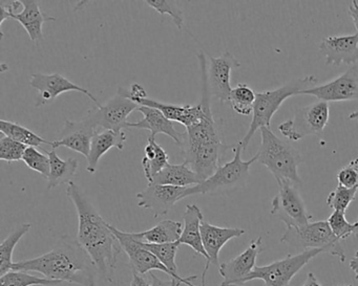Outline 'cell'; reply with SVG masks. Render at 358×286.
Wrapping results in <instances>:
<instances>
[{"instance_id": "6da1fadb", "label": "cell", "mask_w": 358, "mask_h": 286, "mask_svg": "<svg viewBox=\"0 0 358 286\" xmlns=\"http://www.w3.org/2000/svg\"><path fill=\"white\" fill-rule=\"evenodd\" d=\"M66 194L74 204L78 215L77 240L89 254L98 273L106 281H115V271L122 252L120 243L85 192L74 181L66 187Z\"/></svg>"}, {"instance_id": "7a4b0ae2", "label": "cell", "mask_w": 358, "mask_h": 286, "mask_svg": "<svg viewBox=\"0 0 358 286\" xmlns=\"http://www.w3.org/2000/svg\"><path fill=\"white\" fill-rule=\"evenodd\" d=\"M12 271H34L55 281L96 286L98 271L78 240L62 236L53 250L30 260L14 263Z\"/></svg>"}, {"instance_id": "3957f363", "label": "cell", "mask_w": 358, "mask_h": 286, "mask_svg": "<svg viewBox=\"0 0 358 286\" xmlns=\"http://www.w3.org/2000/svg\"><path fill=\"white\" fill-rule=\"evenodd\" d=\"M234 145H225L215 122L211 107L198 124L186 128L180 146L184 162L196 173L201 183L213 175L221 165L222 156Z\"/></svg>"}, {"instance_id": "277c9868", "label": "cell", "mask_w": 358, "mask_h": 286, "mask_svg": "<svg viewBox=\"0 0 358 286\" xmlns=\"http://www.w3.org/2000/svg\"><path fill=\"white\" fill-rule=\"evenodd\" d=\"M259 131L262 143L257 153V162L272 173L278 185L282 181H290L301 186L303 181L297 169L303 160L299 152L288 142L276 137L271 129L264 127Z\"/></svg>"}, {"instance_id": "5b68a950", "label": "cell", "mask_w": 358, "mask_h": 286, "mask_svg": "<svg viewBox=\"0 0 358 286\" xmlns=\"http://www.w3.org/2000/svg\"><path fill=\"white\" fill-rule=\"evenodd\" d=\"M315 76H306L303 78H295L282 86L272 91H264L255 93V106H253L252 120L242 141L238 142L243 150H246L251 139L257 130L262 128H271V120L280 106L289 98L301 95L303 91L311 89L312 85L317 83Z\"/></svg>"}, {"instance_id": "8992f818", "label": "cell", "mask_w": 358, "mask_h": 286, "mask_svg": "<svg viewBox=\"0 0 358 286\" xmlns=\"http://www.w3.org/2000/svg\"><path fill=\"white\" fill-rule=\"evenodd\" d=\"M234 158L230 162L222 165L206 181L196 186L188 188V196L198 195H226L238 191L248 183L250 177V167L257 162L255 154L249 160H242V146L234 144Z\"/></svg>"}, {"instance_id": "52a82bcc", "label": "cell", "mask_w": 358, "mask_h": 286, "mask_svg": "<svg viewBox=\"0 0 358 286\" xmlns=\"http://www.w3.org/2000/svg\"><path fill=\"white\" fill-rule=\"evenodd\" d=\"M282 243L288 244L301 250H324L327 254L337 257L341 262H345V250L341 240L335 237L329 227L328 221H311L301 227H287L280 238Z\"/></svg>"}, {"instance_id": "ba28073f", "label": "cell", "mask_w": 358, "mask_h": 286, "mask_svg": "<svg viewBox=\"0 0 358 286\" xmlns=\"http://www.w3.org/2000/svg\"><path fill=\"white\" fill-rule=\"evenodd\" d=\"M329 119V103L317 101L296 110L293 119L278 125V129L290 141H301L308 135H320L328 125Z\"/></svg>"}, {"instance_id": "9c48e42d", "label": "cell", "mask_w": 358, "mask_h": 286, "mask_svg": "<svg viewBox=\"0 0 358 286\" xmlns=\"http://www.w3.org/2000/svg\"><path fill=\"white\" fill-rule=\"evenodd\" d=\"M324 253V250H307L296 255H288L282 260L274 261L265 266H255L248 282L263 280L266 286H288L291 280L312 259Z\"/></svg>"}, {"instance_id": "30bf717a", "label": "cell", "mask_w": 358, "mask_h": 286, "mask_svg": "<svg viewBox=\"0 0 358 286\" xmlns=\"http://www.w3.org/2000/svg\"><path fill=\"white\" fill-rule=\"evenodd\" d=\"M278 188V195L272 200L270 214L280 218L287 227H301L311 223L313 216L308 212L296 186L282 181Z\"/></svg>"}, {"instance_id": "8fae6325", "label": "cell", "mask_w": 358, "mask_h": 286, "mask_svg": "<svg viewBox=\"0 0 358 286\" xmlns=\"http://www.w3.org/2000/svg\"><path fill=\"white\" fill-rule=\"evenodd\" d=\"M140 106L131 100L117 93L104 105H99L90 110L85 118L99 130H114L117 133L127 128V118Z\"/></svg>"}, {"instance_id": "7c38bea8", "label": "cell", "mask_w": 358, "mask_h": 286, "mask_svg": "<svg viewBox=\"0 0 358 286\" xmlns=\"http://www.w3.org/2000/svg\"><path fill=\"white\" fill-rule=\"evenodd\" d=\"M30 85L32 89L38 91L36 99H35L36 107L51 104L52 102L55 101L58 96L64 93H69V91H78V93L87 96L96 104V106L101 105L93 93H90L87 89L71 82L69 79L58 73L50 75L41 74V73L33 74L31 76Z\"/></svg>"}, {"instance_id": "4fadbf2b", "label": "cell", "mask_w": 358, "mask_h": 286, "mask_svg": "<svg viewBox=\"0 0 358 286\" xmlns=\"http://www.w3.org/2000/svg\"><path fill=\"white\" fill-rule=\"evenodd\" d=\"M263 252V238L259 236L253 239L248 248L228 262L219 266L220 275L223 282L217 286H244L248 282L249 276L257 266V258Z\"/></svg>"}, {"instance_id": "5bb4252c", "label": "cell", "mask_w": 358, "mask_h": 286, "mask_svg": "<svg viewBox=\"0 0 358 286\" xmlns=\"http://www.w3.org/2000/svg\"><path fill=\"white\" fill-rule=\"evenodd\" d=\"M301 95L313 96L318 101H358V66H353L334 80L303 91Z\"/></svg>"}, {"instance_id": "9a60e30c", "label": "cell", "mask_w": 358, "mask_h": 286, "mask_svg": "<svg viewBox=\"0 0 358 286\" xmlns=\"http://www.w3.org/2000/svg\"><path fill=\"white\" fill-rule=\"evenodd\" d=\"M188 188L148 183L145 190L136 195L138 206L152 211L155 218L165 216L178 202L188 197Z\"/></svg>"}, {"instance_id": "2e32d148", "label": "cell", "mask_w": 358, "mask_h": 286, "mask_svg": "<svg viewBox=\"0 0 358 286\" xmlns=\"http://www.w3.org/2000/svg\"><path fill=\"white\" fill-rule=\"evenodd\" d=\"M114 235L118 239L122 250L127 253L129 258V265L135 273L140 275H145L152 271H161L163 273L171 276V279H175L173 273L160 262L158 258L148 250L143 244L136 241L131 234L127 232L120 231V229L115 227L114 225H110Z\"/></svg>"}, {"instance_id": "e0dca14e", "label": "cell", "mask_w": 358, "mask_h": 286, "mask_svg": "<svg viewBox=\"0 0 358 286\" xmlns=\"http://www.w3.org/2000/svg\"><path fill=\"white\" fill-rule=\"evenodd\" d=\"M241 66L240 61L229 52L220 57H209L208 84L210 95L222 103H228L231 93V72Z\"/></svg>"}, {"instance_id": "ac0fdd59", "label": "cell", "mask_w": 358, "mask_h": 286, "mask_svg": "<svg viewBox=\"0 0 358 286\" xmlns=\"http://www.w3.org/2000/svg\"><path fill=\"white\" fill-rule=\"evenodd\" d=\"M98 129L87 120L83 119L80 122L64 121V127L59 133V139L52 142L53 150L59 147H66L89 158L91 151L92 140Z\"/></svg>"}, {"instance_id": "d6986e66", "label": "cell", "mask_w": 358, "mask_h": 286, "mask_svg": "<svg viewBox=\"0 0 358 286\" xmlns=\"http://www.w3.org/2000/svg\"><path fill=\"white\" fill-rule=\"evenodd\" d=\"M320 51L327 66H353L358 61V34L327 37L320 43Z\"/></svg>"}, {"instance_id": "ffe728a7", "label": "cell", "mask_w": 358, "mask_h": 286, "mask_svg": "<svg viewBox=\"0 0 358 286\" xmlns=\"http://www.w3.org/2000/svg\"><path fill=\"white\" fill-rule=\"evenodd\" d=\"M246 231L238 227H221L210 225L207 221H203L201 225L203 246L208 256L204 271H208L209 265H219V256L223 246L234 238L241 237Z\"/></svg>"}, {"instance_id": "44dd1931", "label": "cell", "mask_w": 358, "mask_h": 286, "mask_svg": "<svg viewBox=\"0 0 358 286\" xmlns=\"http://www.w3.org/2000/svg\"><path fill=\"white\" fill-rule=\"evenodd\" d=\"M138 112L143 114L144 118L139 122L127 123V128L145 129L150 131V137L156 139L157 135H165L175 141L178 146L182 145L184 139V133H179L173 126V122L160 110L156 108L146 107V106H140Z\"/></svg>"}, {"instance_id": "7402d4cb", "label": "cell", "mask_w": 358, "mask_h": 286, "mask_svg": "<svg viewBox=\"0 0 358 286\" xmlns=\"http://www.w3.org/2000/svg\"><path fill=\"white\" fill-rule=\"evenodd\" d=\"M127 137L125 131L117 133L114 130H97L92 140L91 151L87 158V172L94 173L97 170L99 160L104 154L108 153L112 148L123 150L127 144Z\"/></svg>"}, {"instance_id": "603a6c76", "label": "cell", "mask_w": 358, "mask_h": 286, "mask_svg": "<svg viewBox=\"0 0 358 286\" xmlns=\"http://www.w3.org/2000/svg\"><path fill=\"white\" fill-rule=\"evenodd\" d=\"M183 231L179 239L180 246H190L196 254H200L208 260L204 246H203L202 235H201V225L204 221V216L200 208L196 204H187L184 213Z\"/></svg>"}, {"instance_id": "cb8c5ba5", "label": "cell", "mask_w": 358, "mask_h": 286, "mask_svg": "<svg viewBox=\"0 0 358 286\" xmlns=\"http://www.w3.org/2000/svg\"><path fill=\"white\" fill-rule=\"evenodd\" d=\"M22 3L24 9L20 13L13 15L12 20L22 24L33 43H38L43 39V27L45 22H55L56 20L43 13L39 8L38 1L22 0Z\"/></svg>"}, {"instance_id": "d4e9b609", "label": "cell", "mask_w": 358, "mask_h": 286, "mask_svg": "<svg viewBox=\"0 0 358 286\" xmlns=\"http://www.w3.org/2000/svg\"><path fill=\"white\" fill-rule=\"evenodd\" d=\"M182 231L183 225L181 223L165 219L148 231L129 234L140 243L162 244L179 241Z\"/></svg>"}, {"instance_id": "484cf974", "label": "cell", "mask_w": 358, "mask_h": 286, "mask_svg": "<svg viewBox=\"0 0 358 286\" xmlns=\"http://www.w3.org/2000/svg\"><path fill=\"white\" fill-rule=\"evenodd\" d=\"M155 185L171 186V187L188 188L201 183L192 169L185 162L180 165H167L152 179Z\"/></svg>"}, {"instance_id": "4316f807", "label": "cell", "mask_w": 358, "mask_h": 286, "mask_svg": "<svg viewBox=\"0 0 358 286\" xmlns=\"http://www.w3.org/2000/svg\"><path fill=\"white\" fill-rule=\"evenodd\" d=\"M45 152L50 156V162H51V172L48 179V189L52 190L64 183L69 185L71 181H73V177L76 175L77 169L79 167L78 160L73 158L62 160L56 153L55 150Z\"/></svg>"}, {"instance_id": "83f0119b", "label": "cell", "mask_w": 358, "mask_h": 286, "mask_svg": "<svg viewBox=\"0 0 358 286\" xmlns=\"http://www.w3.org/2000/svg\"><path fill=\"white\" fill-rule=\"evenodd\" d=\"M144 153L145 156L142 158L144 176L148 183H152L154 177L169 165V156L152 137H148Z\"/></svg>"}, {"instance_id": "f1b7e54d", "label": "cell", "mask_w": 358, "mask_h": 286, "mask_svg": "<svg viewBox=\"0 0 358 286\" xmlns=\"http://www.w3.org/2000/svg\"><path fill=\"white\" fill-rule=\"evenodd\" d=\"M0 131L6 137H11L28 147L43 148V145L51 146V142L45 141V139L18 123L1 120Z\"/></svg>"}, {"instance_id": "f546056e", "label": "cell", "mask_w": 358, "mask_h": 286, "mask_svg": "<svg viewBox=\"0 0 358 286\" xmlns=\"http://www.w3.org/2000/svg\"><path fill=\"white\" fill-rule=\"evenodd\" d=\"M31 223H22L16 227L0 244V275L3 276L12 271L13 266V253L16 246L22 237L30 231Z\"/></svg>"}, {"instance_id": "4dcf8cb0", "label": "cell", "mask_w": 358, "mask_h": 286, "mask_svg": "<svg viewBox=\"0 0 358 286\" xmlns=\"http://www.w3.org/2000/svg\"><path fill=\"white\" fill-rule=\"evenodd\" d=\"M255 98L257 95L248 84L238 83L232 89L228 103L236 114L249 116L252 114Z\"/></svg>"}, {"instance_id": "1f68e13d", "label": "cell", "mask_w": 358, "mask_h": 286, "mask_svg": "<svg viewBox=\"0 0 358 286\" xmlns=\"http://www.w3.org/2000/svg\"><path fill=\"white\" fill-rule=\"evenodd\" d=\"M62 282L31 275L27 271H11L0 278V286H56Z\"/></svg>"}, {"instance_id": "d6a6232c", "label": "cell", "mask_w": 358, "mask_h": 286, "mask_svg": "<svg viewBox=\"0 0 358 286\" xmlns=\"http://www.w3.org/2000/svg\"><path fill=\"white\" fill-rule=\"evenodd\" d=\"M47 153V152H45ZM22 162L31 169V170L38 172L39 174L49 179L50 172H51V162H50V156L47 154L41 153L39 150L35 147L27 148L24 152Z\"/></svg>"}, {"instance_id": "836d02e7", "label": "cell", "mask_w": 358, "mask_h": 286, "mask_svg": "<svg viewBox=\"0 0 358 286\" xmlns=\"http://www.w3.org/2000/svg\"><path fill=\"white\" fill-rule=\"evenodd\" d=\"M358 188L348 189V188L337 186L334 191L331 192L327 197V204L333 211H341L345 213L347 209L357 195Z\"/></svg>"}, {"instance_id": "e575fe53", "label": "cell", "mask_w": 358, "mask_h": 286, "mask_svg": "<svg viewBox=\"0 0 358 286\" xmlns=\"http://www.w3.org/2000/svg\"><path fill=\"white\" fill-rule=\"evenodd\" d=\"M146 3L152 9L156 10L161 15H169L175 22L179 30H182L185 24L183 11L180 9L176 1H167V0H146Z\"/></svg>"}, {"instance_id": "d590c367", "label": "cell", "mask_w": 358, "mask_h": 286, "mask_svg": "<svg viewBox=\"0 0 358 286\" xmlns=\"http://www.w3.org/2000/svg\"><path fill=\"white\" fill-rule=\"evenodd\" d=\"M27 148L28 146L3 135L0 137V160L8 163L22 160Z\"/></svg>"}, {"instance_id": "8d00e7d4", "label": "cell", "mask_w": 358, "mask_h": 286, "mask_svg": "<svg viewBox=\"0 0 358 286\" xmlns=\"http://www.w3.org/2000/svg\"><path fill=\"white\" fill-rule=\"evenodd\" d=\"M327 221H328L329 227L335 237L338 238L341 241L347 239L354 233L355 225L347 220L345 213L341 212V211H333Z\"/></svg>"}, {"instance_id": "74e56055", "label": "cell", "mask_w": 358, "mask_h": 286, "mask_svg": "<svg viewBox=\"0 0 358 286\" xmlns=\"http://www.w3.org/2000/svg\"><path fill=\"white\" fill-rule=\"evenodd\" d=\"M337 181L338 186L348 188V189H355L358 188V158L352 160L349 164L341 169L337 172Z\"/></svg>"}, {"instance_id": "f35d334b", "label": "cell", "mask_w": 358, "mask_h": 286, "mask_svg": "<svg viewBox=\"0 0 358 286\" xmlns=\"http://www.w3.org/2000/svg\"><path fill=\"white\" fill-rule=\"evenodd\" d=\"M22 7V1H0V27L8 20H12L13 15L20 13L18 10Z\"/></svg>"}, {"instance_id": "ab89813d", "label": "cell", "mask_w": 358, "mask_h": 286, "mask_svg": "<svg viewBox=\"0 0 358 286\" xmlns=\"http://www.w3.org/2000/svg\"><path fill=\"white\" fill-rule=\"evenodd\" d=\"M150 279H152V284L150 286H181L182 282L178 281L176 279H171L169 281H165V280L161 279V278L157 277L156 275L152 273L150 275Z\"/></svg>"}, {"instance_id": "60d3db41", "label": "cell", "mask_w": 358, "mask_h": 286, "mask_svg": "<svg viewBox=\"0 0 358 286\" xmlns=\"http://www.w3.org/2000/svg\"><path fill=\"white\" fill-rule=\"evenodd\" d=\"M349 15L353 20L354 26L356 28V33L358 34V3L356 0L352 1L351 6L349 7Z\"/></svg>"}, {"instance_id": "b9f144b4", "label": "cell", "mask_w": 358, "mask_h": 286, "mask_svg": "<svg viewBox=\"0 0 358 286\" xmlns=\"http://www.w3.org/2000/svg\"><path fill=\"white\" fill-rule=\"evenodd\" d=\"M131 286H150V284L146 281L143 275L133 271V278H131Z\"/></svg>"}, {"instance_id": "7bdbcfd3", "label": "cell", "mask_w": 358, "mask_h": 286, "mask_svg": "<svg viewBox=\"0 0 358 286\" xmlns=\"http://www.w3.org/2000/svg\"><path fill=\"white\" fill-rule=\"evenodd\" d=\"M301 286H322V284L318 282L317 278L315 277L313 273H309L306 279L305 283Z\"/></svg>"}, {"instance_id": "ee69618b", "label": "cell", "mask_w": 358, "mask_h": 286, "mask_svg": "<svg viewBox=\"0 0 358 286\" xmlns=\"http://www.w3.org/2000/svg\"><path fill=\"white\" fill-rule=\"evenodd\" d=\"M350 267L355 273V279L358 280V250L355 253L351 261H350Z\"/></svg>"}, {"instance_id": "f6af8a7d", "label": "cell", "mask_w": 358, "mask_h": 286, "mask_svg": "<svg viewBox=\"0 0 358 286\" xmlns=\"http://www.w3.org/2000/svg\"><path fill=\"white\" fill-rule=\"evenodd\" d=\"M348 118L351 121H358V110H355V112H352Z\"/></svg>"}, {"instance_id": "bcb514c9", "label": "cell", "mask_w": 358, "mask_h": 286, "mask_svg": "<svg viewBox=\"0 0 358 286\" xmlns=\"http://www.w3.org/2000/svg\"><path fill=\"white\" fill-rule=\"evenodd\" d=\"M354 225H355V229H354V236H355L356 238H358V218L357 220L354 223Z\"/></svg>"}, {"instance_id": "7dc6e473", "label": "cell", "mask_w": 358, "mask_h": 286, "mask_svg": "<svg viewBox=\"0 0 358 286\" xmlns=\"http://www.w3.org/2000/svg\"><path fill=\"white\" fill-rule=\"evenodd\" d=\"M206 271H203L202 273V286H206V284H205V278H206Z\"/></svg>"}, {"instance_id": "c3c4849f", "label": "cell", "mask_w": 358, "mask_h": 286, "mask_svg": "<svg viewBox=\"0 0 358 286\" xmlns=\"http://www.w3.org/2000/svg\"><path fill=\"white\" fill-rule=\"evenodd\" d=\"M338 286H353V284H345V285H338Z\"/></svg>"}]
</instances>
